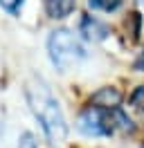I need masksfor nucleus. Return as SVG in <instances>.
Wrapping results in <instances>:
<instances>
[{"instance_id":"f257e3e1","label":"nucleus","mask_w":144,"mask_h":148,"mask_svg":"<svg viewBox=\"0 0 144 148\" xmlns=\"http://www.w3.org/2000/svg\"><path fill=\"white\" fill-rule=\"evenodd\" d=\"M25 97L29 101V108L34 112V117L41 121L45 135L52 144H61L65 135H68V126H65V119H63V112L59 108V103L54 99L50 90L45 88L43 81H29L25 85Z\"/></svg>"},{"instance_id":"f03ea898","label":"nucleus","mask_w":144,"mask_h":148,"mask_svg":"<svg viewBox=\"0 0 144 148\" xmlns=\"http://www.w3.org/2000/svg\"><path fill=\"white\" fill-rule=\"evenodd\" d=\"M47 49H50L52 63L56 65L61 72L70 70L72 65L83 56V49H81L79 40H77L74 34L68 32V29H56V32H52V36L47 40Z\"/></svg>"},{"instance_id":"7ed1b4c3","label":"nucleus","mask_w":144,"mask_h":148,"mask_svg":"<svg viewBox=\"0 0 144 148\" xmlns=\"http://www.w3.org/2000/svg\"><path fill=\"white\" fill-rule=\"evenodd\" d=\"M115 128L113 121V110L108 108H99L90 103L88 108H83V112L79 114V130L86 135H95V137H104L110 135Z\"/></svg>"},{"instance_id":"20e7f679","label":"nucleus","mask_w":144,"mask_h":148,"mask_svg":"<svg viewBox=\"0 0 144 148\" xmlns=\"http://www.w3.org/2000/svg\"><path fill=\"white\" fill-rule=\"evenodd\" d=\"M90 103H92V106H99V108H108V110L119 108L122 92H119L117 88H99L97 92L90 97Z\"/></svg>"},{"instance_id":"39448f33","label":"nucleus","mask_w":144,"mask_h":148,"mask_svg":"<svg viewBox=\"0 0 144 148\" xmlns=\"http://www.w3.org/2000/svg\"><path fill=\"white\" fill-rule=\"evenodd\" d=\"M81 34L88 38V40H104L108 36V27L104 23H99L97 18L86 16V18L81 20Z\"/></svg>"},{"instance_id":"423d86ee","label":"nucleus","mask_w":144,"mask_h":148,"mask_svg":"<svg viewBox=\"0 0 144 148\" xmlns=\"http://www.w3.org/2000/svg\"><path fill=\"white\" fill-rule=\"evenodd\" d=\"M74 0H45V11L50 18H65L74 11Z\"/></svg>"},{"instance_id":"0eeeda50","label":"nucleus","mask_w":144,"mask_h":148,"mask_svg":"<svg viewBox=\"0 0 144 148\" xmlns=\"http://www.w3.org/2000/svg\"><path fill=\"white\" fill-rule=\"evenodd\" d=\"M88 5L92 9H101V11H115L122 0H88Z\"/></svg>"},{"instance_id":"6e6552de","label":"nucleus","mask_w":144,"mask_h":148,"mask_svg":"<svg viewBox=\"0 0 144 148\" xmlns=\"http://www.w3.org/2000/svg\"><path fill=\"white\" fill-rule=\"evenodd\" d=\"M113 121H117V126H119L122 130H133L131 119H128V117H126V114L119 110V108H113Z\"/></svg>"},{"instance_id":"1a4fd4ad","label":"nucleus","mask_w":144,"mask_h":148,"mask_svg":"<svg viewBox=\"0 0 144 148\" xmlns=\"http://www.w3.org/2000/svg\"><path fill=\"white\" fill-rule=\"evenodd\" d=\"M131 103L137 106V108H144V85H140V88L131 94Z\"/></svg>"},{"instance_id":"9d476101","label":"nucleus","mask_w":144,"mask_h":148,"mask_svg":"<svg viewBox=\"0 0 144 148\" xmlns=\"http://www.w3.org/2000/svg\"><path fill=\"white\" fill-rule=\"evenodd\" d=\"M20 2H23V0H0L2 9H7L9 14H16V11H18V7H20Z\"/></svg>"},{"instance_id":"9b49d317","label":"nucleus","mask_w":144,"mask_h":148,"mask_svg":"<svg viewBox=\"0 0 144 148\" xmlns=\"http://www.w3.org/2000/svg\"><path fill=\"white\" fill-rule=\"evenodd\" d=\"M18 148H36L34 135H29V132H25V135L20 137V144H18Z\"/></svg>"},{"instance_id":"f8f14e48","label":"nucleus","mask_w":144,"mask_h":148,"mask_svg":"<svg viewBox=\"0 0 144 148\" xmlns=\"http://www.w3.org/2000/svg\"><path fill=\"white\" fill-rule=\"evenodd\" d=\"M135 70H140V72H144V52L140 56H137V61H135Z\"/></svg>"}]
</instances>
